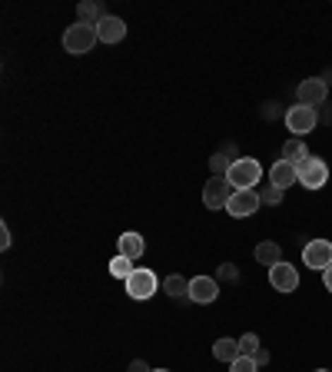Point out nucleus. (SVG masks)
Returning a JSON list of instances; mask_svg holds the SVG:
<instances>
[{"label": "nucleus", "instance_id": "obj_1", "mask_svg": "<svg viewBox=\"0 0 332 372\" xmlns=\"http://www.w3.org/2000/svg\"><path fill=\"white\" fill-rule=\"evenodd\" d=\"M100 40V33H97V27L93 23H70L66 27V33H64V50L66 54H73V57H83V54H90L93 50V44Z\"/></svg>", "mask_w": 332, "mask_h": 372}, {"label": "nucleus", "instance_id": "obj_2", "mask_svg": "<svg viewBox=\"0 0 332 372\" xmlns=\"http://www.w3.org/2000/svg\"><path fill=\"white\" fill-rule=\"evenodd\" d=\"M226 180H230V186H236V190H253V186H259V180H263V166H259V160L239 156V160L230 166Z\"/></svg>", "mask_w": 332, "mask_h": 372}, {"label": "nucleus", "instance_id": "obj_3", "mask_svg": "<svg viewBox=\"0 0 332 372\" xmlns=\"http://www.w3.org/2000/svg\"><path fill=\"white\" fill-rule=\"evenodd\" d=\"M286 127H289V133H296V140H299L302 133H312L316 127H319V110H316V107H302V103L289 107L286 110Z\"/></svg>", "mask_w": 332, "mask_h": 372}, {"label": "nucleus", "instance_id": "obj_4", "mask_svg": "<svg viewBox=\"0 0 332 372\" xmlns=\"http://www.w3.org/2000/svg\"><path fill=\"white\" fill-rule=\"evenodd\" d=\"M232 193H236V190L230 186L226 176H210L206 186H203V203H206V209H226Z\"/></svg>", "mask_w": 332, "mask_h": 372}, {"label": "nucleus", "instance_id": "obj_5", "mask_svg": "<svg viewBox=\"0 0 332 372\" xmlns=\"http://www.w3.org/2000/svg\"><path fill=\"white\" fill-rule=\"evenodd\" d=\"M156 289H160V279L153 269H143V266H136L133 276L126 279V296H133V299H150Z\"/></svg>", "mask_w": 332, "mask_h": 372}, {"label": "nucleus", "instance_id": "obj_6", "mask_svg": "<svg viewBox=\"0 0 332 372\" xmlns=\"http://www.w3.org/2000/svg\"><path fill=\"white\" fill-rule=\"evenodd\" d=\"M326 180H329V166H326V160H319V156H309L306 163L299 166V183L306 186V190H322Z\"/></svg>", "mask_w": 332, "mask_h": 372}, {"label": "nucleus", "instance_id": "obj_7", "mask_svg": "<svg viewBox=\"0 0 332 372\" xmlns=\"http://www.w3.org/2000/svg\"><path fill=\"white\" fill-rule=\"evenodd\" d=\"M302 263L309 266V269H329L332 266V243L329 240H312L306 243V250H302Z\"/></svg>", "mask_w": 332, "mask_h": 372}, {"label": "nucleus", "instance_id": "obj_8", "mask_svg": "<svg viewBox=\"0 0 332 372\" xmlns=\"http://www.w3.org/2000/svg\"><path fill=\"white\" fill-rule=\"evenodd\" d=\"M256 209H259V193H256V190H236L230 197V203H226V213L236 219L253 216Z\"/></svg>", "mask_w": 332, "mask_h": 372}, {"label": "nucleus", "instance_id": "obj_9", "mask_svg": "<svg viewBox=\"0 0 332 372\" xmlns=\"http://www.w3.org/2000/svg\"><path fill=\"white\" fill-rule=\"evenodd\" d=\"M326 93H329V87L322 83V77H309L296 87V97L302 107H322V103H326Z\"/></svg>", "mask_w": 332, "mask_h": 372}, {"label": "nucleus", "instance_id": "obj_10", "mask_svg": "<svg viewBox=\"0 0 332 372\" xmlns=\"http://www.w3.org/2000/svg\"><path fill=\"white\" fill-rule=\"evenodd\" d=\"M216 296H220V283L213 279V276H193L189 279V299L193 303H216Z\"/></svg>", "mask_w": 332, "mask_h": 372}, {"label": "nucleus", "instance_id": "obj_11", "mask_svg": "<svg viewBox=\"0 0 332 372\" xmlns=\"http://www.w3.org/2000/svg\"><path fill=\"white\" fill-rule=\"evenodd\" d=\"M269 283H273V289H276V293H296V286H299L296 266H289L286 260H283L279 266H273V269H269Z\"/></svg>", "mask_w": 332, "mask_h": 372}, {"label": "nucleus", "instance_id": "obj_12", "mask_svg": "<svg viewBox=\"0 0 332 372\" xmlns=\"http://www.w3.org/2000/svg\"><path fill=\"white\" fill-rule=\"evenodd\" d=\"M97 33H100V40H103V44H120L123 37H126V21L107 13V17L97 23Z\"/></svg>", "mask_w": 332, "mask_h": 372}, {"label": "nucleus", "instance_id": "obj_13", "mask_svg": "<svg viewBox=\"0 0 332 372\" xmlns=\"http://www.w3.org/2000/svg\"><path fill=\"white\" fill-rule=\"evenodd\" d=\"M269 183L279 186V190L286 193V186L299 183V170L296 166H289L286 160H279V163H273V170H269Z\"/></svg>", "mask_w": 332, "mask_h": 372}, {"label": "nucleus", "instance_id": "obj_14", "mask_svg": "<svg viewBox=\"0 0 332 372\" xmlns=\"http://www.w3.org/2000/svg\"><path fill=\"white\" fill-rule=\"evenodd\" d=\"M163 289H166V296H170V299H179V303H193V299H189V279H186V276H179V273L166 276V279H163Z\"/></svg>", "mask_w": 332, "mask_h": 372}, {"label": "nucleus", "instance_id": "obj_15", "mask_svg": "<svg viewBox=\"0 0 332 372\" xmlns=\"http://www.w3.org/2000/svg\"><path fill=\"white\" fill-rule=\"evenodd\" d=\"M146 252V243L140 233H123L120 236V256H126V260H140Z\"/></svg>", "mask_w": 332, "mask_h": 372}, {"label": "nucleus", "instance_id": "obj_16", "mask_svg": "<svg viewBox=\"0 0 332 372\" xmlns=\"http://www.w3.org/2000/svg\"><path fill=\"white\" fill-rule=\"evenodd\" d=\"M256 263L269 266V269L283 263V250H279V243H259V246H256Z\"/></svg>", "mask_w": 332, "mask_h": 372}, {"label": "nucleus", "instance_id": "obj_17", "mask_svg": "<svg viewBox=\"0 0 332 372\" xmlns=\"http://www.w3.org/2000/svg\"><path fill=\"white\" fill-rule=\"evenodd\" d=\"M213 356H216L220 362H236L239 356H243V352H239V339H226V336L216 339L213 342Z\"/></svg>", "mask_w": 332, "mask_h": 372}, {"label": "nucleus", "instance_id": "obj_18", "mask_svg": "<svg viewBox=\"0 0 332 372\" xmlns=\"http://www.w3.org/2000/svg\"><path fill=\"white\" fill-rule=\"evenodd\" d=\"M283 160H286L289 166H296V170H299V166L309 160V150H306V143H302V140H289L286 146H283Z\"/></svg>", "mask_w": 332, "mask_h": 372}, {"label": "nucleus", "instance_id": "obj_19", "mask_svg": "<svg viewBox=\"0 0 332 372\" xmlns=\"http://www.w3.org/2000/svg\"><path fill=\"white\" fill-rule=\"evenodd\" d=\"M77 13H80V23H93V27H97V23L107 17V13H103V7H100V4H90V0H83V4H80Z\"/></svg>", "mask_w": 332, "mask_h": 372}, {"label": "nucleus", "instance_id": "obj_20", "mask_svg": "<svg viewBox=\"0 0 332 372\" xmlns=\"http://www.w3.org/2000/svg\"><path fill=\"white\" fill-rule=\"evenodd\" d=\"M133 269H136V266H133V260H126V256H117L110 263V273L117 276V279H130Z\"/></svg>", "mask_w": 332, "mask_h": 372}, {"label": "nucleus", "instance_id": "obj_21", "mask_svg": "<svg viewBox=\"0 0 332 372\" xmlns=\"http://www.w3.org/2000/svg\"><path fill=\"white\" fill-rule=\"evenodd\" d=\"M279 199H283V190L279 186H259V203H266V207H276Z\"/></svg>", "mask_w": 332, "mask_h": 372}, {"label": "nucleus", "instance_id": "obj_22", "mask_svg": "<svg viewBox=\"0 0 332 372\" xmlns=\"http://www.w3.org/2000/svg\"><path fill=\"white\" fill-rule=\"evenodd\" d=\"M256 349H259V336H256V332L239 336V352H243V356H256Z\"/></svg>", "mask_w": 332, "mask_h": 372}, {"label": "nucleus", "instance_id": "obj_23", "mask_svg": "<svg viewBox=\"0 0 332 372\" xmlns=\"http://www.w3.org/2000/svg\"><path fill=\"white\" fill-rule=\"evenodd\" d=\"M230 166H232V160H230V156H223V153H216V156L210 160L213 176H226V173H230Z\"/></svg>", "mask_w": 332, "mask_h": 372}, {"label": "nucleus", "instance_id": "obj_24", "mask_svg": "<svg viewBox=\"0 0 332 372\" xmlns=\"http://www.w3.org/2000/svg\"><path fill=\"white\" fill-rule=\"evenodd\" d=\"M230 372H259L253 356H239L236 362H230Z\"/></svg>", "mask_w": 332, "mask_h": 372}, {"label": "nucleus", "instance_id": "obj_25", "mask_svg": "<svg viewBox=\"0 0 332 372\" xmlns=\"http://www.w3.org/2000/svg\"><path fill=\"white\" fill-rule=\"evenodd\" d=\"M220 279H226V283H236V279H239V269H236L232 263H223L220 266Z\"/></svg>", "mask_w": 332, "mask_h": 372}, {"label": "nucleus", "instance_id": "obj_26", "mask_svg": "<svg viewBox=\"0 0 332 372\" xmlns=\"http://www.w3.org/2000/svg\"><path fill=\"white\" fill-rule=\"evenodd\" d=\"M223 156H232V163L239 160V150H236V143H223V150H220Z\"/></svg>", "mask_w": 332, "mask_h": 372}, {"label": "nucleus", "instance_id": "obj_27", "mask_svg": "<svg viewBox=\"0 0 332 372\" xmlns=\"http://www.w3.org/2000/svg\"><path fill=\"white\" fill-rule=\"evenodd\" d=\"M130 372H153V369H150L143 359H133V362H130Z\"/></svg>", "mask_w": 332, "mask_h": 372}, {"label": "nucleus", "instance_id": "obj_28", "mask_svg": "<svg viewBox=\"0 0 332 372\" xmlns=\"http://www.w3.org/2000/svg\"><path fill=\"white\" fill-rule=\"evenodd\" d=\"M0 246H4V250H7V246H11V230H7V223H4V226H0Z\"/></svg>", "mask_w": 332, "mask_h": 372}, {"label": "nucleus", "instance_id": "obj_29", "mask_svg": "<svg viewBox=\"0 0 332 372\" xmlns=\"http://www.w3.org/2000/svg\"><path fill=\"white\" fill-rule=\"evenodd\" d=\"M322 107H326V110L319 113V120H322V123H329V127H332V103H322Z\"/></svg>", "mask_w": 332, "mask_h": 372}, {"label": "nucleus", "instance_id": "obj_30", "mask_svg": "<svg viewBox=\"0 0 332 372\" xmlns=\"http://www.w3.org/2000/svg\"><path fill=\"white\" fill-rule=\"evenodd\" d=\"M253 359H256V366H266V362H269V352H266V349H256Z\"/></svg>", "mask_w": 332, "mask_h": 372}, {"label": "nucleus", "instance_id": "obj_31", "mask_svg": "<svg viewBox=\"0 0 332 372\" xmlns=\"http://www.w3.org/2000/svg\"><path fill=\"white\" fill-rule=\"evenodd\" d=\"M322 283H326V289H329V293H332V266H329V269H326V273H322Z\"/></svg>", "mask_w": 332, "mask_h": 372}, {"label": "nucleus", "instance_id": "obj_32", "mask_svg": "<svg viewBox=\"0 0 332 372\" xmlns=\"http://www.w3.org/2000/svg\"><path fill=\"white\" fill-rule=\"evenodd\" d=\"M153 372H170V369H153Z\"/></svg>", "mask_w": 332, "mask_h": 372}, {"label": "nucleus", "instance_id": "obj_33", "mask_svg": "<svg viewBox=\"0 0 332 372\" xmlns=\"http://www.w3.org/2000/svg\"><path fill=\"white\" fill-rule=\"evenodd\" d=\"M316 372H329V369H316Z\"/></svg>", "mask_w": 332, "mask_h": 372}]
</instances>
